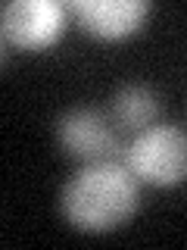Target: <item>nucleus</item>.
Returning <instances> with one entry per match:
<instances>
[{"label": "nucleus", "instance_id": "f257e3e1", "mask_svg": "<svg viewBox=\"0 0 187 250\" xmlns=\"http://www.w3.org/2000/svg\"><path fill=\"white\" fill-rule=\"evenodd\" d=\"M140 207V182L122 160L81 163V169L62 185L59 209L78 231L103 234L125 225Z\"/></svg>", "mask_w": 187, "mask_h": 250}, {"label": "nucleus", "instance_id": "f03ea898", "mask_svg": "<svg viewBox=\"0 0 187 250\" xmlns=\"http://www.w3.org/2000/svg\"><path fill=\"white\" fill-rule=\"evenodd\" d=\"M122 163L144 185H181L187 178V131L178 125H150L125 147Z\"/></svg>", "mask_w": 187, "mask_h": 250}, {"label": "nucleus", "instance_id": "7ed1b4c3", "mask_svg": "<svg viewBox=\"0 0 187 250\" xmlns=\"http://www.w3.org/2000/svg\"><path fill=\"white\" fill-rule=\"evenodd\" d=\"M69 10L56 0H10L0 10L3 41L16 50H47L62 38Z\"/></svg>", "mask_w": 187, "mask_h": 250}, {"label": "nucleus", "instance_id": "20e7f679", "mask_svg": "<svg viewBox=\"0 0 187 250\" xmlns=\"http://www.w3.org/2000/svg\"><path fill=\"white\" fill-rule=\"evenodd\" d=\"M56 144L62 153L78 163H100V160H122V138L119 128L106 119L100 109L75 106L56 119Z\"/></svg>", "mask_w": 187, "mask_h": 250}, {"label": "nucleus", "instance_id": "39448f33", "mask_svg": "<svg viewBox=\"0 0 187 250\" xmlns=\"http://www.w3.org/2000/svg\"><path fill=\"white\" fill-rule=\"evenodd\" d=\"M66 10L88 35L100 41H122L147 25L150 0H72Z\"/></svg>", "mask_w": 187, "mask_h": 250}, {"label": "nucleus", "instance_id": "423d86ee", "mask_svg": "<svg viewBox=\"0 0 187 250\" xmlns=\"http://www.w3.org/2000/svg\"><path fill=\"white\" fill-rule=\"evenodd\" d=\"M159 119V94L150 84H122L112 97V122L119 131H144Z\"/></svg>", "mask_w": 187, "mask_h": 250}]
</instances>
